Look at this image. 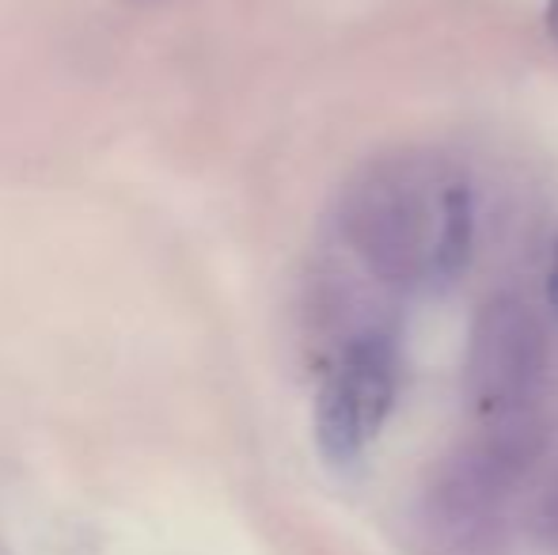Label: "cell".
Returning a JSON list of instances; mask_svg holds the SVG:
<instances>
[{
  "instance_id": "obj_6",
  "label": "cell",
  "mask_w": 558,
  "mask_h": 555,
  "mask_svg": "<svg viewBox=\"0 0 558 555\" xmlns=\"http://www.w3.org/2000/svg\"><path fill=\"white\" fill-rule=\"evenodd\" d=\"M536 529H539V536H544L547 544H555V548H558V487L544 498V506H539Z\"/></svg>"
},
{
  "instance_id": "obj_4",
  "label": "cell",
  "mask_w": 558,
  "mask_h": 555,
  "mask_svg": "<svg viewBox=\"0 0 558 555\" xmlns=\"http://www.w3.org/2000/svg\"><path fill=\"white\" fill-rule=\"evenodd\" d=\"M373 426L365 422V411L357 408L353 393L342 385V377L331 370L316 396V445L319 457L331 468H353L365 457V445L373 442Z\"/></svg>"
},
{
  "instance_id": "obj_3",
  "label": "cell",
  "mask_w": 558,
  "mask_h": 555,
  "mask_svg": "<svg viewBox=\"0 0 558 555\" xmlns=\"http://www.w3.org/2000/svg\"><path fill=\"white\" fill-rule=\"evenodd\" d=\"M517 480L490 449L463 445L434 472L422 498V526L448 555H494L506 536V503Z\"/></svg>"
},
{
  "instance_id": "obj_5",
  "label": "cell",
  "mask_w": 558,
  "mask_h": 555,
  "mask_svg": "<svg viewBox=\"0 0 558 555\" xmlns=\"http://www.w3.org/2000/svg\"><path fill=\"white\" fill-rule=\"evenodd\" d=\"M471 244H475V198H471V186L463 179H452L445 202V232L441 248H437L434 286H452L463 275L471 260Z\"/></svg>"
},
{
  "instance_id": "obj_2",
  "label": "cell",
  "mask_w": 558,
  "mask_h": 555,
  "mask_svg": "<svg viewBox=\"0 0 558 555\" xmlns=\"http://www.w3.org/2000/svg\"><path fill=\"white\" fill-rule=\"evenodd\" d=\"M452 179L418 156H388L361 171L342 198V237L384 286H434Z\"/></svg>"
},
{
  "instance_id": "obj_8",
  "label": "cell",
  "mask_w": 558,
  "mask_h": 555,
  "mask_svg": "<svg viewBox=\"0 0 558 555\" xmlns=\"http://www.w3.org/2000/svg\"><path fill=\"white\" fill-rule=\"evenodd\" d=\"M547 31H551V38L558 43V0L547 4Z\"/></svg>"
},
{
  "instance_id": "obj_7",
  "label": "cell",
  "mask_w": 558,
  "mask_h": 555,
  "mask_svg": "<svg viewBox=\"0 0 558 555\" xmlns=\"http://www.w3.org/2000/svg\"><path fill=\"white\" fill-rule=\"evenodd\" d=\"M547 301H551V309L558 316V248H555V260H551V275H547Z\"/></svg>"
},
{
  "instance_id": "obj_1",
  "label": "cell",
  "mask_w": 558,
  "mask_h": 555,
  "mask_svg": "<svg viewBox=\"0 0 558 555\" xmlns=\"http://www.w3.org/2000/svg\"><path fill=\"white\" fill-rule=\"evenodd\" d=\"M468 393L483 419L475 437L513 475L547 453L555 434V370L544 319L521 297H490L468 335Z\"/></svg>"
}]
</instances>
